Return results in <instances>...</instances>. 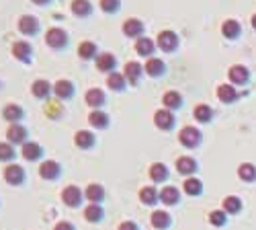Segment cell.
I'll return each instance as SVG.
<instances>
[{"mask_svg":"<svg viewBox=\"0 0 256 230\" xmlns=\"http://www.w3.org/2000/svg\"><path fill=\"white\" fill-rule=\"evenodd\" d=\"M2 177H4V181L8 183V185L21 187L23 183H25V179H27V172H25V169H23L21 165L8 163V165L4 167V171H2Z\"/></svg>","mask_w":256,"mask_h":230,"instance_id":"6da1fadb","label":"cell"},{"mask_svg":"<svg viewBox=\"0 0 256 230\" xmlns=\"http://www.w3.org/2000/svg\"><path fill=\"white\" fill-rule=\"evenodd\" d=\"M45 45L51 50H64L68 45V33L62 27H50L45 33Z\"/></svg>","mask_w":256,"mask_h":230,"instance_id":"7a4b0ae2","label":"cell"},{"mask_svg":"<svg viewBox=\"0 0 256 230\" xmlns=\"http://www.w3.org/2000/svg\"><path fill=\"white\" fill-rule=\"evenodd\" d=\"M84 200H86V198H84V191L80 189L78 185H68V187L62 189V201L68 205V208L76 210V208H80V205H82Z\"/></svg>","mask_w":256,"mask_h":230,"instance_id":"3957f363","label":"cell"},{"mask_svg":"<svg viewBox=\"0 0 256 230\" xmlns=\"http://www.w3.org/2000/svg\"><path fill=\"white\" fill-rule=\"evenodd\" d=\"M6 142H10L13 146H23L25 142H29V130L21 123H10L6 130Z\"/></svg>","mask_w":256,"mask_h":230,"instance_id":"277c9868","label":"cell"},{"mask_svg":"<svg viewBox=\"0 0 256 230\" xmlns=\"http://www.w3.org/2000/svg\"><path fill=\"white\" fill-rule=\"evenodd\" d=\"M179 142L184 148H197L201 144V132L195 128V125H184L179 132Z\"/></svg>","mask_w":256,"mask_h":230,"instance_id":"5b68a950","label":"cell"},{"mask_svg":"<svg viewBox=\"0 0 256 230\" xmlns=\"http://www.w3.org/2000/svg\"><path fill=\"white\" fill-rule=\"evenodd\" d=\"M10 54H13L15 60L23 62V64H29L33 60V45L25 39H19L13 43V48H10Z\"/></svg>","mask_w":256,"mask_h":230,"instance_id":"8992f818","label":"cell"},{"mask_svg":"<svg viewBox=\"0 0 256 230\" xmlns=\"http://www.w3.org/2000/svg\"><path fill=\"white\" fill-rule=\"evenodd\" d=\"M156 45H158V48H160L162 52L172 54L174 50L179 48V35H177L174 31H170V29H164V31H160V33H158Z\"/></svg>","mask_w":256,"mask_h":230,"instance_id":"52a82bcc","label":"cell"},{"mask_svg":"<svg viewBox=\"0 0 256 230\" xmlns=\"http://www.w3.org/2000/svg\"><path fill=\"white\" fill-rule=\"evenodd\" d=\"M62 175V165L57 160H43L39 165V177L43 181H55Z\"/></svg>","mask_w":256,"mask_h":230,"instance_id":"ba28073f","label":"cell"},{"mask_svg":"<svg viewBox=\"0 0 256 230\" xmlns=\"http://www.w3.org/2000/svg\"><path fill=\"white\" fill-rule=\"evenodd\" d=\"M174 121H177V117L170 109H158L154 113V125L162 132H170L174 128Z\"/></svg>","mask_w":256,"mask_h":230,"instance_id":"9c48e42d","label":"cell"},{"mask_svg":"<svg viewBox=\"0 0 256 230\" xmlns=\"http://www.w3.org/2000/svg\"><path fill=\"white\" fill-rule=\"evenodd\" d=\"M121 31H123L125 37L137 41L139 37H144V23L139 21V19H127L123 25H121Z\"/></svg>","mask_w":256,"mask_h":230,"instance_id":"30bf717a","label":"cell"},{"mask_svg":"<svg viewBox=\"0 0 256 230\" xmlns=\"http://www.w3.org/2000/svg\"><path fill=\"white\" fill-rule=\"evenodd\" d=\"M39 19L37 17H33V15H23L19 19V31L23 33V35H37L39 33Z\"/></svg>","mask_w":256,"mask_h":230,"instance_id":"8fae6325","label":"cell"},{"mask_svg":"<svg viewBox=\"0 0 256 230\" xmlns=\"http://www.w3.org/2000/svg\"><path fill=\"white\" fill-rule=\"evenodd\" d=\"M53 95H55V99H60V101L72 99L74 97V83H72V80L60 78L57 83H53Z\"/></svg>","mask_w":256,"mask_h":230,"instance_id":"7c38bea8","label":"cell"},{"mask_svg":"<svg viewBox=\"0 0 256 230\" xmlns=\"http://www.w3.org/2000/svg\"><path fill=\"white\" fill-rule=\"evenodd\" d=\"M142 74H144V66L139 62H127L123 66V76L127 80V85L135 86L139 83V78H142Z\"/></svg>","mask_w":256,"mask_h":230,"instance_id":"4fadbf2b","label":"cell"},{"mask_svg":"<svg viewBox=\"0 0 256 230\" xmlns=\"http://www.w3.org/2000/svg\"><path fill=\"white\" fill-rule=\"evenodd\" d=\"M21 156L25 158L27 163H37V160H41V156H43V148L37 142H25L21 146Z\"/></svg>","mask_w":256,"mask_h":230,"instance_id":"5bb4252c","label":"cell"},{"mask_svg":"<svg viewBox=\"0 0 256 230\" xmlns=\"http://www.w3.org/2000/svg\"><path fill=\"white\" fill-rule=\"evenodd\" d=\"M95 64H97V70H101L104 74H111V72H115V68H117V58L109 52H102L97 56Z\"/></svg>","mask_w":256,"mask_h":230,"instance_id":"9a60e30c","label":"cell"},{"mask_svg":"<svg viewBox=\"0 0 256 230\" xmlns=\"http://www.w3.org/2000/svg\"><path fill=\"white\" fill-rule=\"evenodd\" d=\"M51 93H53V85L48 83L45 78L33 80V85H31V95H33L35 99H50Z\"/></svg>","mask_w":256,"mask_h":230,"instance_id":"2e32d148","label":"cell"},{"mask_svg":"<svg viewBox=\"0 0 256 230\" xmlns=\"http://www.w3.org/2000/svg\"><path fill=\"white\" fill-rule=\"evenodd\" d=\"M74 144L80 148V150H90V148L97 144V136L90 130H78L74 134Z\"/></svg>","mask_w":256,"mask_h":230,"instance_id":"e0dca14e","label":"cell"},{"mask_svg":"<svg viewBox=\"0 0 256 230\" xmlns=\"http://www.w3.org/2000/svg\"><path fill=\"white\" fill-rule=\"evenodd\" d=\"M88 123H90V128H95V130H107L111 123V117H109V113H104L101 109H92L88 115Z\"/></svg>","mask_w":256,"mask_h":230,"instance_id":"ac0fdd59","label":"cell"},{"mask_svg":"<svg viewBox=\"0 0 256 230\" xmlns=\"http://www.w3.org/2000/svg\"><path fill=\"white\" fill-rule=\"evenodd\" d=\"M84 101H86L88 107H92V109H101L104 103H107V95H104L102 88H88L86 95H84Z\"/></svg>","mask_w":256,"mask_h":230,"instance_id":"d6986e66","label":"cell"},{"mask_svg":"<svg viewBox=\"0 0 256 230\" xmlns=\"http://www.w3.org/2000/svg\"><path fill=\"white\" fill-rule=\"evenodd\" d=\"M2 117L8 121V123H19L23 117H25V109L17 103H8V105L2 109Z\"/></svg>","mask_w":256,"mask_h":230,"instance_id":"ffe728a7","label":"cell"},{"mask_svg":"<svg viewBox=\"0 0 256 230\" xmlns=\"http://www.w3.org/2000/svg\"><path fill=\"white\" fill-rule=\"evenodd\" d=\"M144 72L148 76H152V78H158L166 72V64L160 60V58H148V62L144 66Z\"/></svg>","mask_w":256,"mask_h":230,"instance_id":"44dd1931","label":"cell"},{"mask_svg":"<svg viewBox=\"0 0 256 230\" xmlns=\"http://www.w3.org/2000/svg\"><path fill=\"white\" fill-rule=\"evenodd\" d=\"M160 201L164 205H177L180 201V191L174 185H166L160 189Z\"/></svg>","mask_w":256,"mask_h":230,"instance_id":"7402d4cb","label":"cell"},{"mask_svg":"<svg viewBox=\"0 0 256 230\" xmlns=\"http://www.w3.org/2000/svg\"><path fill=\"white\" fill-rule=\"evenodd\" d=\"M70 10H72V15L78 17V19H86L92 15V2L90 0H72V4H70Z\"/></svg>","mask_w":256,"mask_h":230,"instance_id":"603a6c76","label":"cell"},{"mask_svg":"<svg viewBox=\"0 0 256 230\" xmlns=\"http://www.w3.org/2000/svg\"><path fill=\"white\" fill-rule=\"evenodd\" d=\"M150 222H152V226H154L156 230H166V228L172 224V218H170V214L164 212V210H154L152 216H150Z\"/></svg>","mask_w":256,"mask_h":230,"instance_id":"cb8c5ba5","label":"cell"},{"mask_svg":"<svg viewBox=\"0 0 256 230\" xmlns=\"http://www.w3.org/2000/svg\"><path fill=\"white\" fill-rule=\"evenodd\" d=\"M99 50H97V43L95 41H80L78 43V58L80 60H84V62H88V60H97V54Z\"/></svg>","mask_w":256,"mask_h":230,"instance_id":"d4e9b609","label":"cell"},{"mask_svg":"<svg viewBox=\"0 0 256 230\" xmlns=\"http://www.w3.org/2000/svg\"><path fill=\"white\" fill-rule=\"evenodd\" d=\"M162 105H164V109H180L182 107V95L179 93V90H166L164 95H162Z\"/></svg>","mask_w":256,"mask_h":230,"instance_id":"484cf974","label":"cell"},{"mask_svg":"<svg viewBox=\"0 0 256 230\" xmlns=\"http://www.w3.org/2000/svg\"><path fill=\"white\" fill-rule=\"evenodd\" d=\"M84 198L88 203H101L104 200V187L101 183H90V185L84 189Z\"/></svg>","mask_w":256,"mask_h":230,"instance_id":"4316f807","label":"cell"},{"mask_svg":"<svg viewBox=\"0 0 256 230\" xmlns=\"http://www.w3.org/2000/svg\"><path fill=\"white\" fill-rule=\"evenodd\" d=\"M43 113L48 115L50 119H60L62 113H64V105L60 99H48L43 105Z\"/></svg>","mask_w":256,"mask_h":230,"instance_id":"83f0119b","label":"cell"},{"mask_svg":"<svg viewBox=\"0 0 256 230\" xmlns=\"http://www.w3.org/2000/svg\"><path fill=\"white\" fill-rule=\"evenodd\" d=\"M248 78H250V72H248L246 66L236 64V66L230 68V80H231V85H246Z\"/></svg>","mask_w":256,"mask_h":230,"instance_id":"f1b7e54d","label":"cell"},{"mask_svg":"<svg viewBox=\"0 0 256 230\" xmlns=\"http://www.w3.org/2000/svg\"><path fill=\"white\" fill-rule=\"evenodd\" d=\"M177 171L184 177H191L197 171V160L193 156H179L177 158Z\"/></svg>","mask_w":256,"mask_h":230,"instance_id":"f546056e","label":"cell"},{"mask_svg":"<svg viewBox=\"0 0 256 230\" xmlns=\"http://www.w3.org/2000/svg\"><path fill=\"white\" fill-rule=\"evenodd\" d=\"M139 201L144 205H156L160 201V191L154 185H148L139 189Z\"/></svg>","mask_w":256,"mask_h":230,"instance_id":"4dcf8cb0","label":"cell"},{"mask_svg":"<svg viewBox=\"0 0 256 230\" xmlns=\"http://www.w3.org/2000/svg\"><path fill=\"white\" fill-rule=\"evenodd\" d=\"M135 52H137V56H142V58H152L154 52H156V43L150 37H139L135 41Z\"/></svg>","mask_w":256,"mask_h":230,"instance_id":"1f68e13d","label":"cell"},{"mask_svg":"<svg viewBox=\"0 0 256 230\" xmlns=\"http://www.w3.org/2000/svg\"><path fill=\"white\" fill-rule=\"evenodd\" d=\"M82 214H84V220L90 222V224L101 222L102 216H104V212H102V208H101V203H88L86 208L82 210Z\"/></svg>","mask_w":256,"mask_h":230,"instance_id":"d6a6232c","label":"cell"},{"mask_svg":"<svg viewBox=\"0 0 256 230\" xmlns=\"http://www.w3.org/2000/svg\"><path fill=\"white\" fill-rule=\"evenodd\" d=\"M107 86L111 88V90H115V93H121V90H125V86H127V80H125V76H123V72H111V74H107Z\"/></svg>","mask_w":256,"mask_h":230,"instance_id":"836d02e7","label":"cell"},{"mask_svg":"<svg viewBox=\"0 0 256 230\" xmlns=\"http://www.w3.org/2000/svg\"><path fill=\"white\" fill-rule=\"evenodd\" d=\"M217 99L222 103H236L238 101V90L234 85H219L217 86Z\"/></svg>","mask_w":256,"mask_h":230,"instance_id":"e575fe53","label":"cell"},{"mask_svg":"<svg viewBox=\"0 0 256 230\" xmlns=\"http://www.w3.org/2000/svg\"><path fill=\"white\" fill-rule=\"evenodd\" d=\"M150 179L154 183H164L168 179V167L164 163H152L150 165Z\"/></svg>","mask_w":256,"mask_h":230,"instance_id":"d590c367","label":"cell"},{"mask_svg":"<svg viewBox=\"0 0 256 230\" xmlns=\"http://www.w3.org/2000/svg\"><path fill=\"white\" fill-rule=\"evenodd\" d=\"M182 191L191 195V198H197V195H201V191H203V183L197 177H187L182 183Z\"/></svg>","mask_w":256,"mask_h":230,"instance_id":"8d00e7d4","label":"cell"},{"mask_svg":"<svg viewBox=\"0 0 256 230\" xmlns=\"http://www.w3.org/2000/svg\"><path fill=\"white\" fill-rule=\"evenodd\" d=\"M240 31H242V27H240V23H238V21H234V19L224 21L222 33H224V37H226V39H236V37L240 35Z\"/></svg>","mask_w":256,"mask_h":230,"instance_id":"74e56055","label":"cell"},{"mask_svg":"<svg viewBox=\"0 0 256 230\" xmlns=\"http://www.w3.org/2000/svg\"><path fill=\"white\" fill-rule=\"evenodd\" d=\"M193 115H195V119L199 123H207V121H211V117H213V109L209 105H205V103H201V105L195 107Z\"/></svg>","mask_w":256,"mask_h":230,"instance_id":"f35d334b","label":"cell"},{"mask_svg":"<svg viewBox=\"0 0 256 230\" xmlns=\"http://www.w3.org/2000/svg\"><path fill=\"white\" fill-rule=\"evenodd\" d=\"M238 177H240L242 181H246V183L256 181V167L250 165V163L240 165V169H238Z\"/></svg>","mask_w":256,"mask_h":230,"instance_id":"ab89813d","label":"cell"},{"mask_svg":"<svg viewBox=\"0 0 256 230\" xmlns=\"http://www.w3.org/2000/svg\"><path fill=\"white\" fill-rule=\"evenodd\" d=\"M242 210V200L236 198V195H230V198L224 200V212L226 214H238Z\"/></svg>","mask_w":256,"mask_h":230,"instance_id":"60d3db41","label":"cell"},{"mask_svg":"<svg viewBox=\"0 0 256 230\" xmlns=\"http://www.w3.org/2000/svg\"><path fill=\"white\" fill-rule=\"evenodd\" d=\"M17 150L10 142H0V163H10L15 158Z\"/></svg>","mask_w":256,"mask_h":230,"instance_id":"b9f144b4","label":"cell"},{"mask_svg":"<svg viewBox=\"0 0 256 230\" xmlns=\"http://www.w3.org/2000/svg\"><path fill=\"white\" fill-rule=\"evenodd\" d=\"M99 6H101L102 13L115 15L119 10V6H121V0H99Z\"/></svg>","mask_w":256,"mask_h":230,"instance_id":"7bdbcfd3","label":"cell"},{"mask_svg":"<svg viewBox=\"0 0 256 230\" xmlns=\"http://www.w3.org/2000/svg\"><path fill=\"white\" fill-rule=\"evenodd\" d=\"M209 222H211L213 226H224L228 222V214L224 210H213L211 214H209Z\"/></svg>","mask_w":256,"mask_h":230,"instance_id":"ee69618b","label":"cell"},{"mask_svg":"<svg viewBox=\"0 0 256 230\" xmlns=\"http://www.w3.org/2000/svg\"><path fill=\"white\" fill-rule=\"evenodd\" d=\"M117 230H139V226H137L133 220H123V222L117 226Z\"/></svg>","mask_w":256,"mask_h":230,"instance_id":"f6af8a7d","label":"cell"},{"mask_svg":"<svg viewBox=\"0 0 256 230\" xmlns=\"http://www.w3.org/2000/svg\"><path fill=\"white\" fill-rule=\"evenodd\" d=\"M53 230H76V226L72 222H68V220H60L53 226Z\"/></svg>","mask_w":256,"mask_h":230,"instance_id":"bcb514c9","label":"cell"},{"mask_svg":"<svg viewBox=\"0 0 256 230\" xmlns=\"http://www.w3.org/2000/svg\"><path fill=\"white\" fill-rule=\"evenodd\" d=\"M33 4H37V6H45V4H50L51 0H31Z\"/></svg>","mask_w":256,"mask_h":230,"instance_id":"7dc6e473","label":"cell"},{"mask_svg":"<svg viewBox=\"0 0 256 230\" xmlns=\"http://www.w3.org/2000/svg\"><path fill=\"white\" fill-rule=\"evenodd\" d=\"M252 27H254V31H256V15L252 17Z\"/></svg>","mask_w":256,"mask_h":230,"instance_id":"c3c4849f","label":"cell"}]
</instances>
